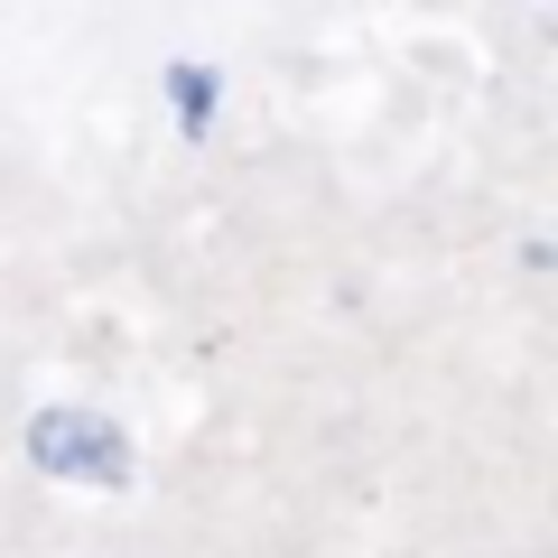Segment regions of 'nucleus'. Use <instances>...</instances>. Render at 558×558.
I'll return each mask as SVG.
<instances>
[{"label": "nucleus", "mask_w": 558, "mask_h": 558, "mask_svg": "<svg viewBox=\"0 0 558 558\" xmlns=\"http://www.w3.org/2000/svg\"><path fill=\"white\" fill-rule=\"evenodd\" d=\"M28 457H38L47 475H65V484H121V475H131L121 428L94 418V410H38V418H28Z\"/></svg>", "instance_id": "f257e3e1"}]
</instances>
